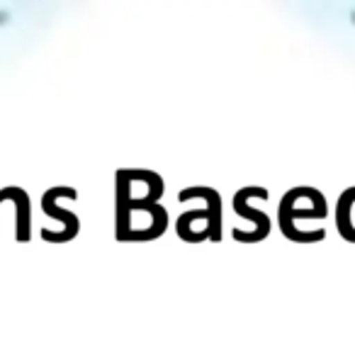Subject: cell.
I'll return each instance as SVG.
<instances>
[{
    "mask_svg": "<svg viewBox=\"0 0 355 350\" xmlns=\"http://www.w3.org/2000/svg\"><path fill=\"white\" fill-rule=\"evenodd\" d=\"M61 200H71V202H76V200H78V190L71 188V185H54V188H49L44 195H42V209H44L46 217L59 219V222L64 224L61 231L42 229L40 231L42 238L49 241V243H69V241H73L80 231V219L76 217L73 212H69V209L61 207Z\"/></svg>",
    "mask_w": 355,
    "mask_h": 350,
    "instance_id": "8992f818",
    "label": "cell"
},
{
    "mask_svg": "<svg viewBox=\"0 0 355 350\" xmlns=\"http://www.w3.org/2000/svg\"><path fill=\"white\" fill-rule=\"evenodd\" d=\"M268 198H270V195H268V190L261 188V185H246V188H241V190H236V193H234V200H232L234 212L253 224L251 231H243V229L234 227V231H232L234 241H239V243H258V241H263V238H268V234H270V229H272V219L268 217L263 209L251 207L253 200H261V202H266Z\"/></svg>",
    "mask_w": 355,
    "mask_h": 350,
    "instance_id": "5b68a950",
    "label": "cell"
},
{
    "mask_svg": "<svg viewBox=\"0 0 355 350\" xmlns=\"http://www.w3.org/2000/svg\"><path fill=\"white\" fill-rule=\"evenodd\" d=\"M168 229V212L161 204L114 207V238L124 243L153 241Z\"/></svg>",
    "mask_w": 355,
    "mask_h": 350,
    "instance_id": "3957f363",
    "label": "cell"
},
{
    "mask_svg": "<svg viewBox=\"0 0 355 350\" xmlns=\"http://www.w3.org/2000/svg\"><path fill=\"white\" fill-rule=\"evenodd\" d=\"M334 219L336 231L340 234V238L348 243H355V185L345 188L338 195L334 207Z\"/></svg>",
    "mask_w": 355,
    "mask_h": 350,
    "instance_id": "ba28073f",
    "label": "cell"
},
{
    "mask_svg": "<svg viewBox=\"0 0 355 350\" xmlns=\"http://www.w3.org/2000/svg\"><path fill=\"white\" fill-rule=\"evenodd\" d=\"M202 200V209H188L178 217L175 234L185 243L222 241V195L209 185H193L178 193V202Z\"/></svg>",
    "mask_w": 355,
    "mask_h": 350,
    "instance_id": "7a4b0ae2",
    "label": "cell"
},
{
    "mask_svg": "<svg viewBox=\"0 0 355 350\" xmlns=\"http://www.w3.org/2000/svg\"><path fill=\"white\" fill-rule=\"evenodd\" d=\"M0 202H3V198H0Z\"/></svg>",
    "mask_w": 355,
    "mask_h": 350,
    "instance_id": "9c48e42d",
    "label": "cell"
},
{
    "mask_svg": "<svg viewBox=\"0 0 355 350\" xmlns=\"http://www.w3.org/2000/svg\"><path fill=\"white\" fill-rule=\"evenodd\" d=\"M8 200L15 204V241L27 243L32 238V202L30 195L20 185H8Z\"/></svg>",
    "mask_w": 355,
    "mask_h": 350,
    "instance_id": "52a82bcc",
    "label": "cell"
},
{
    "mask_svg": "<svg viewBox=\"0 0 355 350\" xmlns=\"http://www.w3.org/2000/svg\"><path fill=\"white\" fill-rule=\"evenodd\" d=\"M329 217V202L324 193L311 185H297L290 188L280 200L277 207V227L287 241L295 243H316L324 241V234H306L302 222H324Z\"/></svg>",
    "mask_w": 355,
    "mask_h": 350,
    "instance_id": "6da1fadb",
    "label": "cell"
},
{
    "mask_svg": "<svg viewBox=\"0 0 355 350\" xmlns=\"http://www.w3.org/2000/svg\"><path fill=\"white\" fill-rule=\"evenodd\" d=\"M163 190H166V185L156 170L122 168L114 173V207L158 204Z\"/></svg>",
    "mask_w": 355,
    "mask_h": 350,
    "instance_id": "277c9868",
    "label": "cell"
}]
</instances>
